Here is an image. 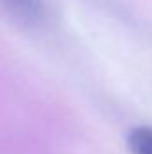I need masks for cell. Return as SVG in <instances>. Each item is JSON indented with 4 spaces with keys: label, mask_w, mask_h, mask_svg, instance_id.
Segmentation results:
<instances>
[{
    "label": "cell",
    "mask_w": 152,
    "mask_h": 154,
    "mask_svg": "<svg viewBox=\"0 0 152 154\" xmlns=\"http://www.w3.org/2000/svg\"><path fill=\"white\" fill-rule=\"evenodd\" d=\"M0 4L9 11V14L29 25L41 23L47 11L45 0H0Z\"/></svg>",
    "instance_id": "1"
},
{
    "label": "cell",
    "mask_w": 152,
    "mask_h": 154,
    "mask_svg": "<svg viewBox=\"0 0 152 154\" xmlns=\"http://www.w3.org/2000/svg\"><path fill=\"white\" fill-rule=\"evenodd\" d=\"M129 151L132 154H152V127L140 125L129 133Z\"/></svg>",
    "instance_id": "2"
}]
</instances>
